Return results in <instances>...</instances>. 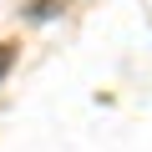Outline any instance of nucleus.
Instances as JSON below:
<instances>
[{
    "mask_svg": "<svg viewBox=\"0 0 152 152\" xmlns=\"http://www.w3.org/2000/svg\"><path fill=\"white\" fill-rule=\"evenodd\" d=\"M10 66H15V46H10V41H0V76H5Z\"/></svg>",
    "mask_w": 152,
    "mask_h": 152,
    "instance_id": "f257e3e1",
    "label": "nucleus"
}]
</instances>
